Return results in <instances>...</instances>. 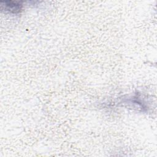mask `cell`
I'll use <instances>...</instances> for the list:
<instances>
[{
  "label": "cell",
  "instance_id": "cell-1",
  "mask_svg": "<svg viewBox=\"0 0 157 157\" xmlns=\"http://www.w3.org/2000/svg\"><path fill=\"white\" fill-rule=\"evenodd\" d=\"M4 5H2V7H4L5 10L11 13H17L20 12L22 9V5L19 2L13 1H4Z\"/></svg>",
  "mask_w": 157,
  "mask_h": 157
}]
</instances>
